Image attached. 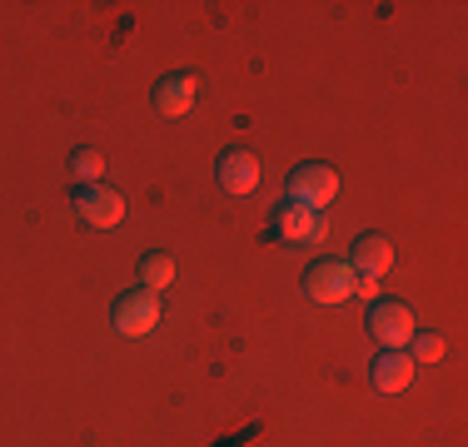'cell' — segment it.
Listing matches in <instances>:
<instances>
[{
	"mask_svg": "<svg viewBox=\"0 0 468 447\" xmlns=\"http://www.w3.org/2000/svg\"><path fill=\"white\" fill-rule=\"evenodd\" d=\"M110 323H115V333H125V338H144L150 328H160V294H150V288L120 294L115 304H110Z\"/></svg>",
	"mask_w": 468,
	"mask_h": 447,
	"instance_id": "obj_1",
	"label": "cell"
},
{
	"mask_svg": "<svg viewBox=\"0 0 468 447\" xmlns=\"http://www.w3.org/2000/svg\"><path fill=\"white\" fill-rule=\"evenodd\" d=\"M354 284H359V274L349 268V259H319L304 268V294L314 304H344V298H354Z\"/></svg>",
	"mask_w": 468,
	"mask_h": 447,
	"instance_id": "obj_2",
	"label": "cell"
},
{
	"mask_svg": "<svg viewBox=\"0 0 468 447\" xmlns=\"http://www.w3.org/2000/svg\"><path fill=\"white\" fill-rule=\"evenodd\" d=\"M289 199L309 204V209H329L339 199V174L319 160H304L299 170H289Z\"/></svg>",
	"mask_w": 468,
	"mask_h": 447,
	"instance_id": "obj_3",
	"label": "cell"
},
{
	"mask_svg": "<svg viewBox=\"0 0 468 447\" xmlns=\"http://www.w3.org/2000/svg\"><path fill=\"white\" fill-rule=\"evenodd\" d=\"M369 333L384 348H409V338H414V308L399 304V298H378V304L369 308Z\"/></svg>",
	"mask_w": 468,
	"mask_h": 447,
	"instance_id": "obj_4",
	"label": "cell"
},
{
	"mask_svg": "<svg viewBox=\"0 0 468 447\" xmlns=\"http://www.w3.org/2000/svg\"><path fill=\"white\" fill-rule=\"evenodd\" d=\"M215 179H219V189L234 194V199L254 194V189H260V154L244 150V144H229V150L219 154V164H215Z\"/></svg>",
	"mask_w": 468,
	"mask_h": 447,
	"instance_id": "obj_5",
	"label": "cell"
},
{
	"mask_svg": "<svg viewBox=\"0 0 468 447\" xmlns=\"http://www.w3.org/2000/svg\"><path fill=\"white\" fill-rule=\"evenodd\" d=\"M75 214H80L90 229H115L120 219H125V194L110 184H85L80 194H75Z\"/></svg>",
	"mask_w": 468,
	"mask_h": 447,
	"instance_id": "obj_6",
	"label": "cell"
},
{
	"mask_svg": "<svg viewBox=\"0 0 468 447\" xmlns=\"http://www.w3.org/2000/svg\"><path fill=\"white\" fill-rule=\"evenodd\" d=\"M274 224H280V234H284V239H294V244H324V234H329V214H324V209L294 204V199H284V204L274 209Z\"/></svg>",
	"mask_w": 468,
	"mask_h": 447,
	"instance_id": "obj_7",
	"label": "cell"
},
{
	"mask_svg": "<svg viewBox=\"0 0 468 447\" xmlns=\"http://www.w3.org/2000/svg\"><path fill=\"white\" fill-rule=\"evenodd\" d=\"M154 115H165V120H180L189 105L199 99V75L195 70H175V75H165L160 85H154Z\"/></svg>",
	"mask_w": 468,
	"mask_h": 447,
	"instance_id": "obj_8",
	"label": "cell"
},
{
	"mask_svg": "<svg viewBox=\"0 0 468 447\" xmlns=\"http://www.w3.org/2000/svg\"><path fill=\"white\" fill-rule=\"evenodd\" d=\"M369 383L378 388V393H404V388L414 383V358H409L404 348H384L369 363Z\"/></svg>",
	"mask_w": 468,
	"mask_h": 447,
	"instance_id": "obj_9",
	"label": "cell"
},
{
	"mask_svg": "<svg viewBox=\"0 0 468 447\" xmlns=\"http://www.w3.org/2000/svg\"><path fill=\"white\" fill-rule=\"evenodd\" d=\"M349 268L364 278H378L394 268V244H388V234H359L354 239V254H349Z\"/></svg>",
	"mask_w": 468,
	"mask_h": 447,
	"instance_id": "obj_10",
	"label": "cell"
},
{
	"mask_svg": "<svg viewBox=\"0 0 468 447\" xmlns=\"http://www.w3.org/2000/svg\"><path fill=\"white\" fill-rule=\"evenodd\" d=\"M170 284H175V259H170V254H160V249H150L140 259V288H150V294H154V288H170Z\"/></svg>",
	"mask_w": 468,
	"mask_h": 447,
	"instance_id": "obj_11",
	"label": "cell"
},
{
	"mask_svg": "<svg viewBox=\"0 0 468 447\" xmlns=\"http://www.w3.org/2000/svg\"><path fill=\"white\" fill-rule=\"evenodd\" d=\"M70 174H75V184H100V174H105V154L95 150V144H80V150L70 154Z\"/></svg>",
	"mask_w": 468,
	"mask_h": 447,
	"instance_id": "obj_12",
	"label": "cell"
},
{
	"mask_svg": "<svg viewBox=\"0 0 468 447\" xmlns=\"http://www.w3.org/2000/svg\"><path fill=\"white\" fill-rule=\"evenodd\" d=\"M404 353L414 358V368H423V363H439V358H443V338H439V333H414Z\"/></svg>",
	"mask_w": 468,
	"mask_h": 447,
	"instance_id": "obj_13",
	"label": "cell"
},
{
	"mask_svg": "<svg viewBox=\"0 0 468 447\" xmlns=\"http://www.w3.org/2000/svg\"><path fill=\"white\" fill-rule=\"evenodd\" d=\"M354 294H359V298H374V294H378V278H364V274H359V284H354Z\"/></svg>",
	"mask_w": 468,
	"mask_h": 447,
	"instance_id": "obj_14",
	"label": "cell"
}]
</instances>
